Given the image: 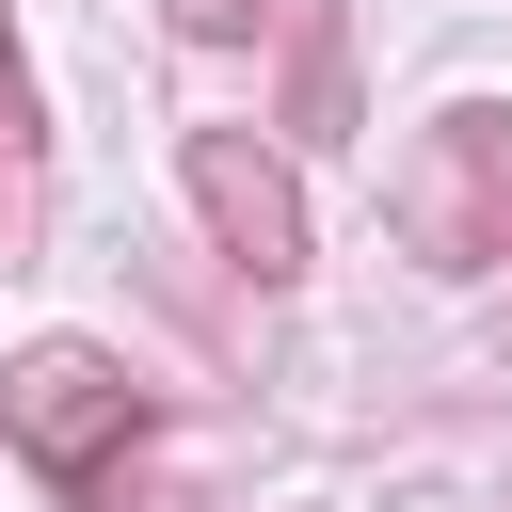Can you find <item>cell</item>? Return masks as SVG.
<instances>
[{
	"mask_svg": "<svg viewBox=\"0 0 512 512\" xmlns=\"http://www.w3.org/2000/svg\"><path fill=\"white\" fill-rule=\"evenodd\" d=\"M400 256H432V272H512V112L496 96H464V112H432V144L400 160Z\"/></svg>",
	"mask_w": 512,
	"mask_h": 512,
	"instance_id": "1",
	"label": "cell"
},
{
	"mask_svg": "<svg viewBox=\"0 0 512 512\" xmlns=\"http://www.w3.org/2000/svg\"><path fill=\"white\" fill-rule=\"evenodd\" d=\"M288 128H352V48H336V16H304V64H288Z\"/></svg>",
	"mask_w": 512,
	"mask_h": 512,
	"instance_id": "4",
	"label": "cell"
},
{
	"mask_svg": "<svg viewBox=\"0 0 512 512\" xmlns=\"http://www.w3.org/2000/svg\"><path fill=\"white\" fill-rule=\"evenodd\" d=\"M0 432H16L48 480H96V464L144 432V384H128L96 336H32V352L0 368Z\"/></svg>",
	"mask_w": 512,
	"mask_h": 512,
	"instance_id": "2",
	"label": "cell"
},
{
	"mask_svg": "<svg viewBox=\"0 0 512 512\" xmlns=\"http://www.w3.org/2000/svg\"><path fill=\"white\" fill-rule=\"evenodd\" d=\"M160 16H176V32H192V48H224V32H256V16H272V0H160Z\"/></svg>",
	"mask_w": 512,
	"mask_h": 512,
	"instance_id": "5",
	"label": "cell"
},
{
	"mask_svg": "<svg viewBox=\"0 0 512 512\" xmlns=\"http://www.w3.org/2000/svg\"><path fill=\"white\" fill-rule=\"evenodd\" d=\"M16 96H32V80H16V32H0V112H16Z\"/></svg>",
	"mask_w": 512,
	"mask_h": 512,
	"instance_id": "6",
	"label": "cell"
},
{
	"mask_svg": "<svg viewBox=\"0 0 512 512\" xmlns=\"http://www.w3.org/2000/svg\"><path fill=\"white\" fill-rule=\"evenodd\" d=\"M176 192L208 208V240H224L256 288L304 272V192H288V160H272L256 128H192V144H176Z\"/></svg>",
	"mask_w": 512,
	"mask_h": 512,
	"instance_id": "3",
	"label": "cell"
}]
</instances>
